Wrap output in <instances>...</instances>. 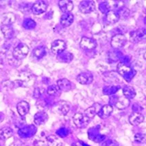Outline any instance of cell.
Returning a JSON list of instances; mask_svg holds the SVG:
<instances>
[{
    "mask_svg": "<svg viewBox=\"0 0 146 146\" xmlns=\"http://www.w3.org/2000/svg\"><path fill=\"white\" fill-rule=\"evenodd\" d=\"M29 52V47L24 43H19L17 46L15 47L13 52L14 58L17 60H22L28 56Z\"/></svg>",
    "mask_w": 146,
    "mask_h": 146,
    "instance_id": "obj_1",
    "label": "cell"
},
{
    "mask_svg": "<svg viewBox=\"0 0 146 146\" xmlns=\"http://www.w3.org/2000/svg\"><path fill=\"white\" fill-rule=\"evenodd\" d=\"M144 121V116L141 113L134 112L129 116V121L133 125H138Z\"/></svg>",
    "mask_w": 146,
    "mask_h": 146,
    "instance_id": "obj_18",
    "label": "cell"
},
{
    "mask_svg": "<svg viewBox=\"0 0 146 146\" xmlns=\"http://www.w3.org/2000/svg\"><path fill=\"white\" fill-rule=\"evenodd\" d=\"M105 19L108 25H113L119 21V16L116 11H110L106 14Z\"/></svg>",
    "mask_w": 146,
    "mask_h": 146,
    "instance_id": "obj_20",
    "label": "cell"
},
{
    "mask_svg": "<svg viewBox=\"0 0 146 146\" xmlns=\"http://www.w3.org/2000/svg\"><path fill=\"white\" fill-rule=\"evenodd\" d=\"M102 146H119V143L116 141L111 140V139H108V140L104 141L102 143Z\"/></svg>",
    "mask_w": 146,
    "mask_h": 146,
    "instance_id": "obj_38",
    "label": "cell"
},
{
    "mask_svg": "<svg viewBox=\"0 0 146 146\" xmlns=\"http://www.w3.org/2000/svg\"><path fill=\"white\" fill-rule=\"evenodd\" d=\"M34 56L37 59H40L43 58L46 54V50L44 46H39L37 47L35 49L33 52Z\"/></svg>",
    "mask_w": 146,
    "mask_h": 146,
    "instance_id": "obj_28",
    "label": "cell"
},
{
    "mask_svg": "<svg viewBox=\"0 0 146 146\" xmlns=\"http://www.w3.org/2000/svg\"><path fill=\"white\" fill-rule=\"evenodd\" d=\"M73 121L76 127H78V128H84L89 124L91 120H89L82 113H78L73 117Z\"/></svg>",
    "mask_w": 146,
    "mask_h": 146,
    "instance_id": "obj_5",
    "label": "cell"
},
{
    "mask_svg": "<svg viewBox=\"0 0 146 146\" xmlns=\"http://www.w3.org/2000/svg\"><path fill=\"white\" fill-rule=\"evenodd\" d=\"M43 91H44V89H40V88H36V89H35L33 94L34 98H36V99H38L40 97V96H41L42 93H43Z\"/></svg>",
    "mask_w": 146,
    "mask_h": 146,
    "instance_id": "obj_39",
    "label": "cell"
},
{
    "mask_svg": "<svg viewBox=\"0 0 146 146\" xmlns=\"http://www.w3.org/2000/svg\"><path fill=\"white\" fill-rule=\"evenodd\" d=\"M57 133L58 134L59 136H60V137H66V136L67 135V130H66L65 129H63V128L60 129V130L57 132Z\"/></svg>",
    "mask_w": 146,
    "mask_h": 146,
    "instance_id": "obj_41",
    "label": "cell"
},
{
    "mask_svg": "<svg viewBox=\"0 0 146 146\" xmlns=\"http://www.w3.org/2000/svg\"><path fill=\"white\" fill-rule=\"evenodd\" d=\"M13 135V130L11 128L5 127L0 129V139L1 140H6V139L11 138Z\"/></svg>",
    "mask_w": 146,
    "mask_h": 146,
    "instance_id": "obj_26",
    "label": "cell"
},
{
    "mask_svg": "<svg viewBox=\"0 0 146 146\" xmlns=\"http://www.w3.org/2000/svg\"><path fill=\"white\" fill-rule=\"evenodd\" d=\"M36 23L32 19H25L23 23V27L27 30L34 29L36 27Z\"/></svg>",
    "mask_w": 146,
    "mask_h": 146,
    "instance_id": "obj_31",
    "label": "cell"
},
{
    "mask_svg": "<svg viewBox=\"0 0 146 146\" xmlns=\"http://www.w3.org/2000/svg\"><path fill=\"white\" fill-rule=\"evenodd\" d=\"M1 30L4 38L6 39H11L15 36V30L11 25H3Z\"/></svg>",
    "mask_w": 146,
    "mask_h": 146,
    "instance_id": "obj_24",
    "label": "cell"
},
{
    "mask_svg": "<svg viewBox=\"0 0 146 146\" xmlns=\"http://www.w3.org/2000/svg\"><path fill=\"white\" fill-rule=\"evenodd\" d=\"M145 37V30L144 28L134 30L130 33V40L132 43H139Z\"/></svg>",
    "mask_w": 146,
    "mask_h": 146,
    "instance_id": "obj_9",
    "label": "cell"
},
{
    "mask_svg": "<svg viewBox=\"0 0 146 146\" xmlns=\"http://www.w3.org/2000/svg\"><path fill=\"white\" fill-rule=\"evenodd\" d=\"M58 6L60 11L64 13H71L74 8V4L69 0H61L58 2Z\"/></svg>",
    "mask_w": 146,
    "mask_h": 146,
    "instance_id": "obj_21",
    "label": "cell"
},
{
    "mask_svg": "<svg viewBox=\"0 0 146 146\" xmlns=\"http://www.w3.org/2000/svg\"><path fill=\"white\" fill-rule=\"evenodd\" d=\"M66 45L65 42L62 40H54L53 43H52V46H51V50L55 54H59L61 52H64L65 50Z\"/></svg>",
    "mask_w": 146,
    "mask_h": 146,
    "instance_id": "obj_11",
    "label": "cell"
},
{
    "mask_svg": "<svg viewBox=\"0 0 146 146\" xmlns=\"http://www.w3.org/2000/svg\"><path fill=\"white\" fill-rule=\"evenodd\" d=\"M60 90L57 85H51L49 86L47 89V94L51 96H57L60 95Z\"/></svg>",
    "mask_w": 146,
    "mask_h": 146,
    "instance_id": "obj_29",
    "label": "cell"
},
{
    "mask_svg": "<svg viewBox=\"0 0 146 146\" xmlns=\"http://www.w3.org/2000/svg\"><path fill=\"white\" fill-rule=\"evenodd\" d=\"M97 45L98 44H97L96 40L86 36H83L80 40V43L81 48L86 50H93L97 47Z\"/></svg>",
    "mask_w": 146,
    "mask_h": 146,
    "instance_id": "obj_8",
    "label": "cell"
},
{
    "mask_svg": "<svg viewBox=\"0 0 146 146\" xmlns=\"http://www.w3.org/2000/svg\"><path fill=\"white\" fill-rule=\"evenodd\" d=\"M48 115L47 114L46 112L45 111H39L36 113L34 117V121H35V124L40 125L45 124L48 120Z\"/></svg>",
    "mask_w": 146,
    "mask_h": 146,
    "instance_id": "obj_15",
    "label": "cell"
},
{
    "mask_svg": "<svg viewBox=\"0 0 146 146\" xmlns=\"http://www.w3.org/2000/svg\"><path fill=\"white\" fill-rule=\"evenodd\" d=\"M47 141L48 143V146H62V143L54 135L49 136L47 138Z\"/></svg>",
    "mask_w": 146,
    "mask_h": 146,
    "instance_id": "obj_30",
    "label": "cell"
},
{
    "mask_svg": "<svg viewBox=\"0 0 146 146\" xmlns=\"http://www.w3.org/2000/svg\"><path fill=\"white\" fill-rule=\"evenodd\" d=\"M4 117H5V116H4V113H1V112H0V123H1V121H4Z\"/></svg>",
    "mask_w": 146,
    "mask_h": 146,
    "instance_id": "obj_44",
    "label": "cell"
},
{
    "mask_svg": "<svg viewBox=\"0 0 146 146\" xmlns=\"http://www.w3.org/2000/svg\"><path fill=\"white\" fill-rule=\"evenodd\" d=\"M99 8L102 13H106V14L108 11H110L111 7H110V5L108 4V1H104V2L101 3V4H100Z\"/></svg>",
    "mask_w": 146,
    "mask_h": 146,
    "instance_id": "obj_34",
    "label": "cell"
},
{
    "mask_svg": "<svg viewBox=\"0 0 146 146\" xmlns=\"http://www.w3.org/2000/svg\"><path fill=\"white\" fill-rule=\"evenodd\" d=\"M100 106L99 104H95L93 106H91L89 108L84 111V115L89 119V120H91L92 119L96 116V115L98 113V112L100 109V108H98V106Z\"/></svg>",
    "mask_w": 146,
    "mask_h": 146,
    "instance_id": "obj_23",
    "label": "cell"
},
{
    "mask_svg": "<svg viewBox=\"0 0 146 146\" xmlns=\"http://www.w3.org/2000/svg\"><path fill=\"white\" fill-rule=\"evenodd\" d=\"M32 6L29 3H22L20 6L19 9L23 13H28L30 11H31Z\"/></svg>",
    "mask_w": 146,
    "mask_h": 146,
    "instance_id": "obj_37",
    "label": "cell"
},
{
    "mask_svg": "<svg viewBox=\"0 0 146 146\" xmlns=\"http://www.w3.org/2000/svg\"><path fill=\"white\" fill-rule=\"evenodd\" d=\"M36 127L33 125H30L21 128L19 130L18 133L20 137L23 138H28V137H32L36 133Z\"/></svg>",
    "mask_w": 146,
    "mask_h": 146,
    "instance_id": "obj_10",
    "label": "cell"
},
{
    "mask_svg": "<svg viewBox=\"0 0 146 146\" xmlns=\"http://www.w3.org/2000/svg\"><path fill=\"white\" fill-rule=\"evenodd\" d=\"M78 8L81 13L84 14H88L94 11V10L96 9V4L93 1L84 0L80 2Z\"/></svg>",
    "mask_w": 146,
    "mask_h": 146,
    "instance_id": "obj_6",
    "label": "cell"
},
{
    "mask_svg": "<svg viewBox=\"0 0 146 146\" xmlns=\"http://www.w3.org/2000/svg\"><path fill=\"white\" fill-rule=\"evenodd\" d=\"M117 13H118L119 16L120 18H126L127 17H128V15H130V11H128V8H125L124 6H122V7L118 8L117 10Z\"/></svg>",
    "mask_w": 146,
    "mask_h": 146,
    "instance_id": "obj_32",
    "label": "cell"
},
{
    "mask_svg": "<svg viewBox=\"0 0 146 146\" xmlns=\"http://www.w3.org/2000/svg\"><path fill=\"white\" fill-rule=\"evenodd\" d=\"M71 146H84L82 142H76L73 143Z\"/></svg>",
    "mask_w": 146,
    "mask_h": 146,
    "instance_id": "obj_43",
    "label": "cell"
},
{
    "mask_svg": "<svg viewBox=\"0 0 146 146\" xmlns=\"http://www.w3.org/2000/svg\"><path fill=\"white\" fill-rule=\"evenodd\" d=\"M117 72L119 75L125 78L127 80V81H130L132 78V76H130L129 74L131 76H135V72L132 71V68L126 64L125 62H119L117 64Z\"/></svg>",
    "mask_w": 146,
    "mask_h": 146,
    "instance_id": "obj_3",
    "label": "cell"
},
{
    "mask_svg": "<svg viewBox=\"0 0 146 146\" xmlns=\"http://www.w3.org/2000/svg\"><path fill=\"white\" fill-rule=\"evenodd\" d=\"M93 76L89 71L82 72L77 76V81L82 84H89L93 82Z\"/></svg>",
    "mask_w": 146,
    "mask_h": 146,
    "instance_id": "obj_12",
    "label": "cell"
},
{
    "mask_svg": "<svg viewBox=\"0 0 146 146\" xmlns=\"http://www.w3.org/2000/svg\"><path fill=\"white\" fill-rule=\"evenodd\" d=\"M47 7L48 4L46 1H38L32 5L31 11L32 13L35 15H41L47 11Z\"/></svg>",
    "mask_w": 146,
    "mask_h": 146,
    "instance_id": "obj_7",
    "label": "cell"
},
{
    "mask_svg": "<svg viewBox=\"0 0 146 146\" xmlns=\"http://www.w3.org/2000/svg\"><path fill=\"white\" fill-rule=\"evenodd\" d=\"M110 102H111V104H112L115 105L118 109L123 110L129 106L130 102V100H128V98H125L124 96L118 97V96H113L111 97Z\"/></svg>",
    "mask_w": 146,
    "mask_h": 146,
    "instance_id": "obj_2",
    "label": "cell"
},
{
    "mask_svg": "<svg viewBox=\"0 0 146 146\" xmlns=\"http://www.w3.org/2000/svg\"><path fill=\"white\" fill-rule=\"evenodd\" d=\"M17 109L19 115L21 117H24L30 111V105L25 101H21L17 105Z\"/></svg>",
    "mask_w": 146,
    "mask_h": 146,
    "instance_id": "obj_19",
    "label": "cell"
},
{
    "mask_svg": "<svg viewBox=\"0 0 146 146\" xmlns=\"http://www.w3.org/2000/svg\"><path fill=\"white\" fill-rule=\"evenodd\" d=\"M34 145L35 146H48L47 141L44 140H36L34 142Z\"/></svg>",
    "mask_w": 146,
    "mask_h": 146,
    "instance_id": "obj_40",
    "label": "cell"
},
{
    "mask_svg": "<svg viewBox=\"0 0 146 146\" xmlns=\"http://www.w3.org/2000/svg\"><path fill=\"white\" fill-rule=\"evenodd\" d=\"M113 111V106H111V104H106L100 108V109L98 111L97 114L101 119H106L111 115Z\"/></svg>",
    "mask_w": 146,
    "mask_h": 146,
    "instance_id": "obj_14",
    "label": "cell"
},
{
    "mask_svg": "<svg viewBox=\"0 0 146 146\" xmlns=\"http://www.w3.org/2000/svg\"><path fill=\"white\" fill-rule=\"evenodd\" d=\"M119 89V86H106V87H105L104 89L103 92L106 95H112L116 93Z\"/></svg>",
    "mask_w": 146,
    "mask_h": 146,
    "instance_id": "obj_33",
    "label": "cell"
},
{
    "mask_svg": "<svg viewBox=\"0 0 146 146\" xmlns=\"http://www.w3.org/2000/svg\"><path fill=\"white\" fill-rule=\"evenodd\" d=\"M135 141L137 143H143L145 142V135L144 134L137 133L135 135Z\"/></svg>",
    "mask_w": 146,
    "mask_h": 146,
    "instance_id": "obj_36",
    "label": "cell"
},
{
    "mask_svg": "<svg viewBox=\"0 0 146 146\" xmlns=\"http://www.w3.org/2000/svg\"><path fill=\"white\" fill-rule=\"evenodd\" d=\"M57 58L58 60L60 61V62H64V63H69V62H70L73 60L74 56L70 52L64 51V52H61L60 54H58Z\"/></svg>",
    "mask_w": 146,
    "mask_h": 146,
    "instance_id": "obj_25",
    "label": "cell"
},
{
    "mask_svg": "<svg viewBox=\"0 0 146 146\" xmlns=\"http://www.w3.org/2000/svg\"><path fill=\"white\" fill-rule=\"evenodd\" d=\"M74 17L72 13H64L60 17V24L62 25L64 28L70 26L74 22Z\"/></svg>",
    "mask_w": 146,
    "mask_h": 146,
    "instance_id": "obj_17",
    "label": "cell"
},
{
    "mask_svg": "<svg viewBox=\"0 0 146 146\" xmlns=\"http://www.w3.org/2000/svg\"><path fill=\"white\" fill-rule=\"evenodd\" d=\"M10 49V45L8 43H4L0 47V56H4L7 54L8 51Z\"/></svg>",
    "mask_w": 146,
    "mask_h": 146,
    "instance_id": "obj_35",
    "label": "cell"
},
{
    "mask_svg": "<svg viewBox=\"0 0 146 146\" xmlns=\"http://www.w3.org/2000/svg\"><path fill=\"white\" fill-rule=\"evenodd\" d=\"M0 146H1V145H0Z\"/></svg>",
    "mask_w": 146,
    "mask_h": 146,
    "instance_id": "obj_45",
    "label": "cell"
},
{
    "mask_svg": "<svg viewBox=\"0 0 146 146\" xmlns=\"http://www.w3.org/2000/svg\"><path fill=\"white\" fill-rule=\"evenodd\" d=\"M123 94L125 98H128V100H131L135 97L136 92L135 90L132 86H125L123 88Z\"/></svg>",
    "mask_w": 146,
    "mask_h": 146,
    "instance_id": "obj_27",
    "label": "cell"
},
{
    "mask_svg": "<svg viewBox=\"0 0 146 146\" xmlns=\"http://www.w3.org/2000/svg\"><path fill=\"white\" fill-rule=\"evenodd\" d=\"M57 86L60 89V91L67 92L72 89V84L69 80L66 78L60 79L57 81Z\"/></svg>",
    "mask_w": 146,
    "mask_h": 146,
    "instance_id": "obj_22",
    "label": "cell"
},
{
    "mask_svg": "<svg viewBox=\"0 0 146 146\" xmlns=\"http://www.w3.org/2000/svg\"><path fill=\"white\" fill-rule=\"evenodd\" d=\"M55 108L57 113L61 115H67L70 110V106L66 102L64 101L58 102L55 105Z\"/></svg>",
    "mask_w": 146,
    "mask_h": 146,
    "instance_id": "obj_16",
    "label": "cell"
},
{
    "mask_svg": "<svg viewBox=\"0 0 146 146\" xmlns=\"http://www.w3.org/2000/svg\"><path fill=\"white\" fill-rule=\"evenodd\" d=\"M127 43V38L124 35L117 34L112 37L111 44L114 49H119L123 47Z\"/></svg>",
    "mask_w": 146,
    "mask_h": 146,
    "instance_id": "obj_4",
    "label": "cell"
},
{
    "mask_svg": "<svg viewBox=\"0 0 146 146\" xmlns=\"http://www.w3.org/2000/svg\"><path fill=\"white\" fill-rule=\"evenodd\" d=\"M16 20V17L13 13H7L0 16V22L3 25H11Z\"/></svg>",
    "mask_w": 146,
    "mask_h": 146,
    "instance_id": "obj_13",
    "label": "cell"
},
{
    "mask_svg": "<svg viewBox=\"0 0 146 146\" xmlns=\"http://www.w3.org/2000/svg\"><path fill=\"white\" fill-rule=\"evenodd\" d=\"M132 110L136 113H140V111L143 110V108L141 106H140L138 104H134L133 106H132Z\"/></svg>",
    "mask_w": 146,
    "mask_h": 146,
    "instance_id": "obj_42",
    "label": "cell"
}]
</instances>
